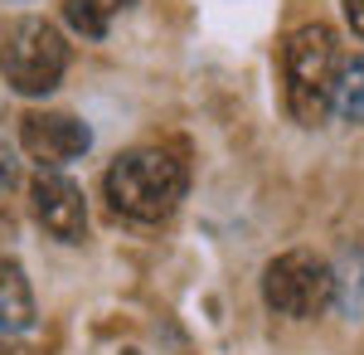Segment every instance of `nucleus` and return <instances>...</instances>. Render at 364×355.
Listing matches in <instances>:
<instances>
[{
    "label": "nucleus",
    "instance_id": "39448f33",
    "mask_svg": "<svg viewBox=\"0 0 364 355\" xmlns=\"http://www.w3.org/2000/svg\"><path fill=\"white\" fill-rule=\"evenodd\" d=\"M20 146L39 170H58V165L78 161L92 146V132L73 112H29L20 122Z\"/></svg>",
    "mask_w": 364,
    "mask_h": 355
},
{
    "label": "nucleus",
    "instance_id": "20e7f679",
    "mask_svg": "<svg viewBox=\"0 0 364 355\" xmlns=\"http://www.w3.org/2000/svg\"><path fill=\"white\" fill-rule=\"evenodd\" d=\"M262 302L277 312V317H291V321H316L321 312L336 307V277H331V263L311 248H291V253H277L267 268H262Z\"/></svg>",
    "mask_w": 364,
    "mask_h": 355
},
{
    "label": "nucleus",
    "instance_id": "9b49d317",
    "mask_svg": "<svg viewBox=\"0 0 364 355\" xmlns=\"http://www.w3.org/2000/svg\"><path fill=\"white\" fill-rule=\"evenodd\" d=\"M15 175H20V165H15V151H10V146L0 141V195L15 185Z\"/></svg>",
    "mask_w": 364,
    "mask_h": 355
},
{
    "label": "nucleus",
    "instance_id": "7ed1b4c3",
    "mask_svg": "<svg viewBox=\"0 0 364 355\" xmlns=\"http://www.w3.org/2000/svg\"><path fill=\"white\" fill-rule=\"evenodd\" d=\"M68 73V39L39 15H15L0 25V78L20 98L54 93Z\"/></svg>",
    "mask_w": 364,
    "mask_h": 355
},
{
    "label": "nucleus",
    "instance_id": "f8f14e48",
    "mask_svg": "<svg viewBox=\"0 0 364 355\" xmlns=\"http://www.w3.org/2000/svg\"><path fill=\"white\" fill-rule=\"evenodd\" d=\"M345 20H350V29L364 39V0H345Z\"/></svg>",
    "mask_w": 364,
    "mask_h": 355
},
{
    "label": "nucleus",
    "instance_id": "ddd939ff",
    "mask_svg": "<svg viewBox=\"0 0 364 355\" xmlns=\"http://www.w3.org/2000/svg\"><path fill=\"white\" fill-rule=\"evenodd\" d=\"M127 355H136V351H127Z\"/></svg>",
    "mask_w": 364,
    "mask_h": 355
},
{
    "label": "nucleus",
    "instance_id": "f03ea898",
    "mask_svg": "<svg viewBox=\"0 0 364 355\" xmlns=\"http://www.w3.org/2000/svg\"><path fill=\"white\" fill-rule=\"evenodd\" d=\"M340 73V39L331 25H301L282 44V78H287V112L301 127H321L331 112Z\"/></svg>",
    "mask_w": 364,
    "mask_h": 355
},
{
    "label": "nucleus",
    "instance_id": "f257e3e1",
    "mask_svg": "<svg viewBox=\"0 0 364 355\" xmlns=\"http://www.w3.org/2000/svg\"><path fill=\"white\" fill-rule=\"evenodd\" d=\"M107 205L122 219L136 224H161L180 210V200L190 190V165L170 146H132L107 165Z\"/></svg>",
    "mask_w": 364,
    "mask_h": 355
},
{
    "label": "nucleus",
    "instance_id": "423d86ee",
    "mask_svg": "<svg viewBox=\"0 0 364 355\" xmlns=\"http://www.w3.org/2000/svg\"><path fill=\"white\" fill-rule=\"evenodd\" d=\"M29 210L39 219L44 234H54L58 244H83L87 234V200L83 190L58 175V170H39L34 185H29Z\"/></svg>",
    "mask_w": 364,
    "mask_h": 355
},
{
    "label": "nucleus",
    "instance_id": "1a4fd4ad",
    "mask_svg": "<svg viewBox=\"0 0 364 355\" xmlns=\"http://www.w3.org/2000/svg\"><path fill=\"white\" fill-rule=\"evenodd\" d=\"M127 0H63V20L68 29H78L83 39H107L112 29V15Z\"/></svg>",
    "mask_w": 364,
    "mask_h": 355
},
{
    "label": "nucleus",
    "instance_id": "9d476101",
    "mask_svg": "<svg viewBox=\"0 0 364 355\" xmlns=\"http://www.w3.org/2000/svg\"><path fill=\"white\" fill-rule=\"evenodd\" d=\"M331 108L340 112V122H364V54H355L350 63H340Z\"/></svg>",
    "mask_w": 364,
    "mask_h": 355
},
{
    "label": "nucleus",
    "instance_id": "6e6552de",
    "mask_svg": "<svg viewBox=\"0 0 364 355\" xmlns=\"http://www.w3.org/2000/svg\"><path fill=\"white\" fill-rule=\"evenodd\" d=\"M336 277V302L345 317H364V244L340 248V258L331 263Z\"/></svg>",
    "mask_w": 364,
    "mask_h": 355
},
{
    "label": "nucleus",
    "instance_id": "0eeeda50",
    "mask_svg": "<svg viewBox=\"0 0 364 355\" xmlns=\"http://www.w3.org/2000/svg\"><path fill=\"white\" fill-rule=\"evenodd\" d=\"M34 292H29V277L15 258L0 253V336H25L34 331Z\"/></svg>",
    "mask_w": 364,
    "mask_h": 355
}]
</instances>
